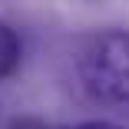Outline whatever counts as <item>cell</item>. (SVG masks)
<instances>
[{
  "label": "cell",
  "mask_w": 129,
  "mask_h": 129,
  "mask_svg": "<svg viewBox=\"0 0 129 129\" xmlns=\"http://www.w3.org/2000/svg\"><path fill=\"white\" fill-rule=\"evenodd\" d=\"M10 129H46V122H40V119H13Z\"/></svg>",
  "instance_id": "3957f363"
},
{
  "label": "cell",
  "mask_w": 129,
  "mask_h": 129,
  "mask_svg": "<svg viewBox=\"0 0 129 129\" xmlns=\"http://www.w3.org/2000/svg\"><path fill=\"white\" fill-rule=\"evenodd\" d=\"M66 129H119L113 122H103V119H93V122H80V126H66Z\"/></svg>",
  "instance_id": "277c9868"
},
{
  "label": "cell",
  "mask_w": 129,
  "mask_h": 129,
  "mask_svg": "<svg viewBox=\"0 0 129 129\" xmlns=\"http://www.w3.org/2000/svg\"><path fill=\"white\" fill-rule=\"evenodd\" d=\"M20 63V40L17 33L0 20V76H10Z\"/></svg>",
  "instance_id": "7a4b0ae2"
},
{
  "label": "cell",
  "mask_w": 129,
  "mask_h": 129,
  "mask_svg": "<svg viewBox=\"0 0 129 129\" xmlns=\"http://www.w3.org/2000/svg\"><path fill=\"white\" fill-rule=\"evenodd\" d=\"M76 76L96 103L129 113V33L106 30L89 37L76 53Z\"/></svg>",
  "instance_id": "6da1fadb"
}]
</instances>
